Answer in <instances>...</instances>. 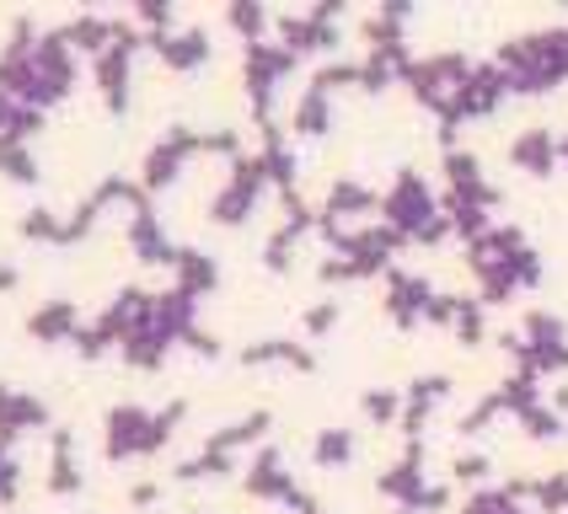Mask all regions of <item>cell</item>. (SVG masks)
I'll list each match as a JSON object with an SVG mask.
<instances>
[{
	"mask_svg": "<svg viewBox=\"0 0 568 514\" xmlns=\"http://www.w3.org/2000/svg\"><path fill=\"white\" fill-rule=\"evenodd\" d=\"M11 285H17V268H11V263L0 257V289H11Z\"/></svg>",
	"mask_w": 568,
	"mask_h": 514,
	"instance_id": "cell-10",
	"label": "cell"
},
{
	"mask_svg": "<svg viewBox=\"0 0 568 514\" xmlns=\"http://www.w3.org/2000/svg\"><path fill=\"white\" fill-rule=\"evenodd\" d=\"M156 440H161V423H151L145 413H134V408L108 413V455H129V450H145Z\"/></svg>",
	"mask_w": 568,
	"mask_h": 514,
	"instance_id": "cell-2",
	"label": "cell"
},
{
	"mask_svg": "<svg viewBox=\"0 0 568 514\" xmlns=\"http://www.w3.org/2000/svg\"><path fill=\"white\" fill-rule=\"evenodd\" d=\"M49 487H54V493H75V487H81V472H75V450L49 455Z\"/></svg>",
	"mask_w": 568,
	"mask_h": 514,
	"instance_id": "cell-7",
	"label": "cell"
},
{
	"mask_svg": "<svg viewBox=\"0 0 568 514\" xmlns=\"http://www.w3.org/2000/svg\"><path fill=\"white\" fill-rule=\"evenodd\" d=\"M17 482H22V466H17L11 445L0 440V498H11V493H17Z\"/></svg>",
	"mask_w": 568,
	"mask_h": 514,
	"instance_id": "cell-9",
	"label": "cell"
},
{
	"mask_svg": "<svg viewBox=\"0 0 568 514\" xmlns=\"http://www.w3.org/2000/svg\"><path fill=\"white\" fill-rule=\"evenodd\" d=\"M60 220L64 215H54V209H43V204H38V209H28V215L17 220V230L32 236V241H60Z\"/></svg>",
	"mask_w": 568,
	"mask_h": 514,
	"instance_id": "cell-6",
	"label": "cell"
},
{
	"mask_svg": "<svg viewBox=\"0 0 568 514\" xmlns=\"http://www.w3.org/2000/svg\"><path fill=\"white\" fill-rule=\"evenodd\" d=\"M75 327H81L75 300H43V306L28 317V332L32 338H43V343H54V338H75Z\"/></svg>",
	"mask_w": 568,
	"mask_h": 514,
	"instance_id": "cell-3",
	"label": "cell"
},
{
	"mask_svg": "<svg viewBox=\"0 0 568 514\" xmlns=\"http://www.w3.org/2000/svg\"><path fill=\"white\" fill-rule=\"evenodd\" d=\"M43 423H49V402H43V397L0 381V440H6V445H11L17 434H28V429H43Z\"/></svg>",
	"mask_w": 568,
	"mask_h": 514,
	"instance_id": "cell-1",
	"label": "cell"
},
{
	"mask_svg": "<svg viewBox=\"0 0 568 514\" xmlns=\"http://www.w3.org/2000/svg\"><path fill=\"white\" fill-rule=\"evenodd\" d=\"M92 225H97V198H81V204H75V215H64L60 220V241H81Z\"/></svg>",
	"mask_w": 568,
	"mask_h": 514,
	"instance_id": "cell-8",
	"label": "cell"
},
{
	"mask_svg": "<svg viewBox=\"0 0 568 514\" xmlns=\"http://www.w3.org/2000/svg\"><path fill=\"white\" fill-rule=\"evenodd\" d=\"M97 81H102V96H108L113 107H124V81H129L124 49H102V54H97Z\"/></svg>",
	"mask_w": 568,
	"mask_h": 514,
	"instance_id": "cell-4",
	"label": "cell"
},
{
	"mask_svg": "<svg viewBox=\"0 0 568 514\" xmlns=\"http://www.w3.org/2000/svg\"><path fill=\"white\" fill-rule=\"evenodd\" d=\"M0 172L11 183H32L38 177V156H32L28 145H0Z\"/></svg>",
	"mask_w": 568,
	"mask_h": 514,
	"instance_id": "cell-5",
	"label": "cell"
}]
</instances>
